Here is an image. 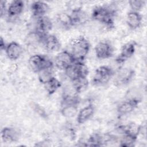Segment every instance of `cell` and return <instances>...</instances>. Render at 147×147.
<instances>
[{
  "instance_id": "obj_1",
  "label": "cell",
  "mask_w": 147,
  "mask_h": 147,
  "mask_svg": "<svg viewBox=\"0 0 147 147\" xmlns=\"http://www.w3.org/2000/svg\"><path fill=\"white\" fill-rule=\"evenodd\" d=\"M116 13L117 10L111 6H97L92 9L91 18L107 28H113L114 26V18Z\"/></svg>"
},
{
  "instance_id": "obj_2",
  "label": "cell",
  "mask_w": 147,
  "mask_h": 147,
  "mask_svg": "<svg viewBox=\"0 0 147 147\" xmlns=\"http://www.w3.org/2000/svg\"><path fill=\"white\" fill-rule=\"evenodd\" d=\"M90 49L88 40L83 36L73 39L71 42V51L75 62L84 61Z\"/></svg>"
},
{
  "instance_id": "obj_3",
  "label": "cell",
  "mask_w": 147,
  "mask_h": 147,
  "mask_svg": "<svg viewBox=\"0 0 147 147\" xmlns=\"http://www.w3.org/2000/svg\"><path fill=\"white\" fill-rule=\"evenodd\" d=\"M29 67L32 71L35 73L46 69L53 68L54 63L48 56L41 54L32 55L28 60Z\"/></svg>"
},
{
  "instance_id": "obj_4",
  "label": "cell",
  "mask_w": 147,
  "mask_h": 147,
  "mask_svg": "<svg viewBox=\"0 0 147 147\" xmlns=\"http://www.w3.org/2000/svg\"><path fill=\"white\" fill-rule=\"evenodd\" d=\"M114 75L113 69L109 66L102 65L98 67L94 73L92 83L94 86H103L107 84Z\"/></svg>"
},
{
  "instance_id": "obj_5",
  "label": "cell",
  "mask_w": 147,
  "mask_h": 147,
  "mask_svg": "<svg viewBox=\"0 0 147 147\" xmlns=\"http://www.w3.org/2000/svg\"><path fill=\"white\" fill-rule=\"evenodd\" d=\"M67 78L72 81L79 78H87L88 68L83 61H76L64 71Z\"/></svg>"
},
{
  "instance_id": "obj_6",
  "label": "cell",
  "mask_w": 147,
  "mask_h": 147,
  "mask_svg": "<svg viewBox=\"0 0 147 147\" xmlns=\"http://www.w3.org/2000/svg\"><path fill=\"white\" fill-rule=\"evenodd\" d=\"M135 71L129 67L119 68L113 78L114 85L117 87L126 86L130 83L135 76Z\"/></svg>"
},
{
  "instance_id": "obj_7",
  "label": "cell",
  "mask_w": 147,
  "mask_h": 147,
  "mask_svg": "<svg viewBox=\"0 0 147 147\" xmlns=\"http://www.w3.org/2000/svg\"><path fill=\"white\" fill-rule=\"evenodd\" d=\"M53 63L57 68L64 71L75 63V60L70 52L64 50L57 54Z\"/></svg>"
},
{
  "instance_id": "obj_8",
  "label": "cell",
  "mask_w": 147,
  "mask_h": 147,
  "mask_svg": "<svg viewBox=\"0 0 147 147\" xmlns=\"http://www.w3.org/2000/svg\"><path fill=\"white\" fill-rule=\"evenodd\" d=\"M141 99L137 97H131L121 102L117 107V111L119 116H124L132 113L141 102Z\"/></svg>"
},
{
  "instance_id": "obj_9",
  "label": "cell",
  "mask_w": 147,
  "mask_h": 147,
  "mask_svg": "<svg viewBox=\"0 0 147 147\" xmlns=\"http://www.w3.org/2000/svg\"><path fill=\"white\" fill-rule=\"evenodd\" d=\"M137 43L135 41H129L122 46L119 54L117 56L115 61L117 64H122L131 58L136 52Z\"/></svg>"
},
{
  "instance_id": "obj_10",
  "label": "cell",
  "mask_w": 147,
  "mask_h": 147,
  "mask_svg": "<svg viewBox=\"0 0 147 147\" xmlns=\"http://www.w3.org/2000/svg\"><path fill=\"white\" fill-rule=\"evenodd\" d=\"M95 53L99 59H107L112 57L114 53V48L110 42L100 41L95 45Z\"/></svg>"
},
{
  "instance_id": "obj_11",
  "label": "cell",
  "mask_w": 147,
  "mask_h": 147,
  "mask_svg": "<svg viewBox=\"0 0 147 147\" xmlns=\"http://www.w3.org/2000/svg\"><path fill=\"white\" fill-rule=\"evenodd\" d=\"M24 2L21 0H14L11 1L7 10V18L9 21H13L18 18L22 13L24 9Z\"/></svg>"
},
{
  "instance_id": "obj_12",
  "label": "cell",
  "mask_w": 147,
  "mask_h": 147,
  "mask_svg": "<svg viewBox=\"0 0 147 147\" xmlns=\"http://www.w3.org/2000/svg\"><path fill=\"white\" fill-rule=\"evenodd\" d=\"M5 52L8 59L11 60H16L22 55L23 48L18 42L11 41L7 44Z\"/></svg>"
},
{
  "instance_id": "obj_13",
  "label": "cell",
  "mask_w": 147,
  "mask_h": 147,
  "mask_svg": "<svg viewBox=\"0 0 147 147\" xmlns=\"http://www.w3.org/2000/svg\"><path fill=\"white\" fill-rule=\"evenodd\" d=\"M70 16L72 18L74 26L83 25L86 23L88 19L87 13L81 7L74 8L71 11Z\"/></svg>"
},
{
  "instance_id": "obj_14",
  "label": "cell",
  "mask_w": 147,
  "mask_h": 147,
  "mask_svg": "<svg viewBox=\"0 0 147 147\" xmlns=\"http://www.w3.org/2000/svg\"><path fill=\"white\" fill-rule=\"evenodd\" d=\"M1 136L3 142L11 144L17 142L20 138V133L12 127H4L1 132Z\"/></svg>"
},
{
  "instance_id": "obj_15",
  "label": "cell",
  "mask_w": 147,
  "mask_h": 147,
  "mask_svg": "<svg viewBox=\"0 0 147 147\" xmlns=\"http://www.w3.org/2000/svg\"><path fill=\"white\" fill-rule=\"evenodd\" d=\"M49 10L50 7L48 4L42 1H34L30 6L32 14L36 18L46 16Z\"/></svg>"
},
{
  "instance_id": "obj_16",
  "label": "cell",
  "mask_w": 147,
  "mask_h": 147,
  "mask_svg": "<svg viewBox=\"0 0 147 147\" xmlns=\"http://www.w3.org/2000/svg\"><path fill=\"white\" fill-rule=\"evenodd\" d=\"M95 107L92 103H90L81 109L76 115V121L79 124H83L88 121L94 114Z\"/></svg>"
},
{
  "instance_id": "obj_17",
  "label": "cell",
  "mask_w": 147,
  "mask_h": 147,
  "mask_svg": "<svg viewBox=\"0 0 147 147\" xmlns=\"http://www.w3.org/2000/svg\"><path fill=\"white\" fill-rule=\"evenodd\" d=\"M42 44L45 49L49 52H57L61 47V44L58 38L52 34H47Z\"/></svg>"
},
{
  "instance_id": "obj_18",
  "label": "cell",
  "mask_w": 147,
  "mask_h": 147,
  "mask_svg": "<svg viewBox=\"0 0 147 147\" xmlns=\"http://www.w3.org/2000/svg\"><path fill=\"white\" fill-rule=\"evenodd\" d=\"M52 21L47 15L37 18L36 29L40 32L44 34H48L49 32L52 29Z\"/></svg>"
},
{
  "instance_id": "obj_19",
  "label": "cell",
  "mask_w": 147,
  "mask_h": 147,
  "mask_svg": "<svg viewBox=\"0 0 147 147\" xmlns=\"http://www.w3.org/2000/svg\"><path fill=\"white\" fill-rule=\"evenodd\" d=\"M142 16L140 12L130 10L126 16V24L132 30L138 28L142 23Z\"/></svg>"
},
{
  "instance_id": "obj_20",
  "label": "cell",
  "mask_w": 147,
  "mask_h": 147,
  "mask_svg": "<svg viewBox=\"0 0 147 147\" xmlns=\"http://www.w3.org/2000/svg\"><path fill=\"white\" fill-rule=\"evenodd\" d=\"M47 34H44L36 29L28 33L25 37V43L30 46L38 45L40 43H43L45 37Z\"/></svg>"
},
{
  "instance_id": "obj_21",
  "label": "cell",
  "mask_w": 147,
  "mask_h": 147,
  "mask_svg": "<svg viewBox=\"0 0 147 147\" xmlns=\"http://www.w3.org/2000/svg\"><path fill=\"white\" fill-rule=\"evenodd\" d=\"M79 104L71 103L61 105V108L60 109L61 114L68 118H73L77 115L78 113V106Z\"/></svg>"
},
{
  "instance_id": "obj_22",
  "label": "cell",
  "mask_w": 147,
  "mask_h": 147,
  "mask_svg": "<svg viewBox=\"0 0 147 147\" xmlns=\"http://www.w3.org/2000/svg\"><path fill=\"white\" fill-rule=\"evenodd\" d=\"M119 128L123 134H128L137 137H138L141 130V126L134 122H130L126 125L120 126Z\"/></svg>"
},
{
  "instance_id": "obj_23",
  "label": "cell",
  "mask_w": 147,
  "mask_h": 147,
  "mask_svg": "<svg viewBox=\"0 0 147 147\" xmlns=\"http://www.w3.org/2000/svg\"><path fill=\"white\" fill-rule=\"evenodd\" d=\"M57 23L64 29H69L73 27V23L70 14L65 12H61L57 14L56 17Z\"/></svg>"
},
{
  "instance_id": "obj_24",
  "label": "cell",
  "mask_w": 147,
  "mask_h": 147,
  "mask_svg": "<svg viewBox=\"0 0 147 147\" xmlns=\"http://www.w3.org/2000/svg\"><path fill=\"white\" fill-rule=\"evenodd\" d=\"M71 82V86L78 94L86 91L89 85L87 78H79Z\"/></svg>"
},
{
  "instance_id": "obj_25",
  "label": "cell",
  "mask_w": 147,
  "mask_h": 147,
  "mask_svg": "<svg viewBox=\"0 0 147 147\" xmlns=\"http://www.w3.org/2000/svg\"><path fill=\"white\" fill-rule=\"evenodd\" d=\"M61 86V82L56 77L53 76L49 80L44 84L46 91L49 95L53 94Z\"/></svg>"
},
{
  "instance_id": "obj_26",
  "label": "cell",
  "mask_w": 147,
  "mask_h": 147,
  "mask_svg": "<svg viewBox=\"0 0 147 147\" xmlns=\"http://www.w3.org/2000/svg\"><path fill=\"white\" fill-rule=\"evenodd\" d=\"M103 145V135L99 133L91 134L86 142V146H100Z\"/></svg>"
},
{
  "instance_id": "obj_27",
  "label": "cell",
  "mask_w": 147,
  "mask_h": 147,
  "mask_svg": "<svg viewBox=\"0 0 147 147\" xmlns=\"http://www.w3.org/2000/svg\"><path fill=\"white\" fill-rule=\"evenodd\" d=\"M138 137L128 134H123V136L119 140V145L122 147H132L135 145Z\"/></svg>"
},
{
  "instance_id": "obj_28",
  "label": "cell",
  "mask_w": 147,
  "mask_h": 147,
  "mask_svg": "<svg viewBox=\"0 0 147 147\" xmlns=\"http://www.w3.org/2000/svg\"><path fill=\"white\" fill-rule=\"evenodd\" d=\"M37 74L38 80L43 85L54 76L53 75V68L44 69Z\"/></svg>"
},
{
  "instance_id": "obj_29",
  "label": "cell",
  "mask_w": 147,
  "mask_h": 147,
  "mask_svg": "<svg viewBox=\"0 0 147 147\" xmlns=\"http://www.w3.org/2000/svg\"><path fill=\"white\" fill-rule=\"evenodd\" d=\"M146 1L144 0H131L129 1V4L131 11L140 12V11L145 5Z\"/></svg>"
},
{
  "instance_id": "obj_30",
  "label": "cell",
  "mask_w": 147,
  "mask_h": 147,
  "mask_svg": "<svg viewBox=\"0 0 147 147\" xmlns=\"http://www.w3.org/2000/svg\"><path fill=\"white\" fill-rule=\"evenodd\" d=\"M32 108L34 110V111L36 113H37L40 117L44 118H47V114L42 107H41L37 103H33L32 105Z\"/></svg>"
},
{
  "instance_id": "obj_31",
  "label": "cell",
  "mask_w": 147,
  "mask_h": 147,
  "mask_svg": "<svg viewBox=\"0 0 147 147\" xmlns=\"http://www.w3.org/2000/svg\"><path fill=\"white\" fill-rule=\"evenodd\" d=\"M7 10V7L6 5V1H1L0 2V16L1 18L6 16Z\"/></svg>"
},
{
  "instance_id": "obj_32",
  "label": "cell",
  "mask_w": 147,
  "mask_h": 147,
  "mask_svg": "<svg viewBox=\"0 0 147 147\" xmlns=\"http://www.w3.org/2000/svg\"><path fill=\"white\" fill-rule=\"evenodd\" d=\"M7 44L5 43V40L2 37H1L0 39V49L1 51H5L6 47Z\"/></svg>"
}]
</instances>
